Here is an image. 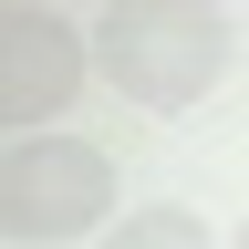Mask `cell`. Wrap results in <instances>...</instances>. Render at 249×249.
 I'll list each match as a JSON object with an SVG mask.
<instances>
[{
	"mask_svg": "<svg viewBox=\"0 0 249 249\" xmlns=\"http://www.w3.org/2000/svg\"><path fill=\"white\" fill-rule=\"evenodd\" d=\"M239 31L229 11H208V0H114L104 21H93V73H104L124 104L145 114H187L208 104V83L229 73Z\"/></svg>",
	"mask_w": 249,
	"mask_h": 249,
	"instance_id": "obj_1",
	"label": "cell"
},
{
	"mask_svg": "<svg viewBox=\"0 0 249 249\" xmlns=\"http://www.w3.org/2000/svg\"><path fill=\"white\" fill-rule=\"evenodd\" d=\"M114 218V156L83 135H21L0 156V229L21 249H73Z\"/></svg>",
	"mask_w": 249,
	"mask_h": 249,
	"instance_id": "obj_2",
	"label": "cell"
},
{
	"mask_svg": "<svg viewBox=\"0 0 249 249\" xmlns=\"http://www.w3.org/2000/svg\"><path fill=\"white\" fill-rule=\"evenodd\" d=\"M83 73H93V31L83 21L42 11V0H21V11L0 21V114H11L21 135H42V124L83 93Z\"/></svg>",
	"mask_w": 249,
	"mask_h": 249,
	"instance_id": "obj_3",
	"label": "cell"
},
{
	"mask_svg": "<svg viewBox=\"0 0 249 249\" xmlns=\"http://www.w3.org/2000/svg\"><path fill=\"white\" fill-rule=\"evenodd\" d=\"M104 249H218V239H208L197 208H124L104 229Z\"/></svg>",
	"mask_w": 249,
	"mask_h": 249,
	"instance_id": "obj_4",
	"label": "cell"
},
{
	"mask_svg": "<svg viewBox=\"0 0 249 249\" xmlns=\"http://www.w3.org/2000/svg\"><path fill=\"white\" fill-rule=\"evenodd\" d=\"M239 249H249V218H239Z\"/></svg>",
	"mask_w": 249,
	"mask_h": 249,
	"instance_id": "obj_5",
	"label": "cell"
}]
</instances>
